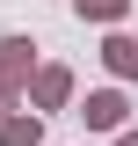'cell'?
Returning a JSON list of instances; mask_svg holds the SVG:
<instances>
[{"instance_id": "obj_1", "label": "cell", "mask_w": 138, "mask_h": 146, "mask_svg": "<svg viewBox=\"0 0 138 146\" xmlns=\"http://www.w3.org/2000/svg\"><path fill=\"white\" fill-rule=\"evenodd\" d=\"M116 110H124L116 95H95V102H87V124H116Z\"/></svg>"}, {"instance_id": "obj_2", "label": "cell", "mask_w": 138, "mask_h": 146, "mask_svg": "<svg viewBox=\"0 0 138 146\" xmlns=\"http://www.w3.org/2000/svg\"><path fill=\"white\" fill-rule=\"evenodd\" d=\"M80 7H87V15H116L124 0H80Z\"/></svg>"}]
</instances>
